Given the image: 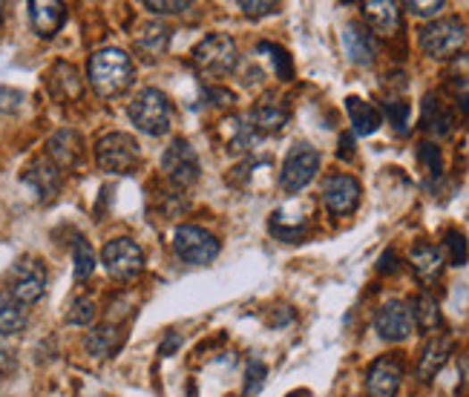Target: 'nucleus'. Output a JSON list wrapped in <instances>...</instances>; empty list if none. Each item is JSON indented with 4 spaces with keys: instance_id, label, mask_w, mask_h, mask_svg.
Masks as SVG:
<instances>
[{
    "instance_id": "f257e3e1",
    "label": "nucleus",
    "mask_w": 469,
    "mask_h": 397,
    "mask_svg": "<svg viewBox=\"0 0 469 397\" xmlns=\"http://www.w3.org/2000/svg\"><path fill=\"white\" fill-rule=\"evenodd\" d=\"M87 75L101 98H113L133 84V61H130L124 49H115V46L98 49V53L89 58Z\"/></svg>"
},
{
    "instance_id": "f03ea898",
    "label": "nucleus",
    "mask_w": 469,
    "mask_h": 397,
    "mask_svg": "<svg viewBox=\"0 0 469 397\" xmlns=\"http://www.w3.org/2000/svg\"><path fill=\"white\" fill-rule=\"evenodd\" d=\"M130 121L147 136H164L173 124V107L162 89H141L130 101Z\"/></svg>"
},
{
    "instance_id": "7ed1b4c3",
    "label": "nucleus",
    "mask_w": 469,
    "mask_h": 397,
    "mask_svg": "<svg viewBox=\"0 0 469 397\" xmlns=\"http://www.w3.org/2000/svg\"><path fill=\"white\" fill-rule=\"evenodd\" d=\"M464 41H466V29L458 18H440L426 23L421 29V49L429 58H438V61L458 55Z\"/></svg>"
},
{
    "instance_id": "20e7f679",
    "label": "nucleus",
    "mask_w": 469,
    "mask_h": 397,
    "mask_svg": "<svg viewBox=\"0 0 469 397\" xmlns=\"http://www.w3.org/2000/svg\"><path fill=\"white\" fill-rule=\"evenodd\" d=\"M237 44H233L230 35H207L205 41H199L197 46H193V63H197V70L205 72V75H225L230 72L233 67H237Z\"/></svg>"
},
{
    "instance_id": "39448f33",
    "label": "nucleus",
    "mask_w": 469,
    "mask_h": 397,
    "mask_svg": "<svg viewBox=\"0 0 469 397\" xmlns=\"http://www.w3.org/2000/svg\"><path fill=\"white\" fill-rule=\"evenodd\" d=\"M138 142L127 133H107L96 145V161L104 173H130L138 164Z\"/></svg>"
},
{
    "instance_id": "423d86ee",
    "label": "nucleus",
    "mask_w": 469,
    "mask_h": 397,
    "mask_svg": "<svg viewBox=\"0 0 469 397\" xmlns=\"http://www.w3.org/2000/svg\"><path fill=\"white\" fill-rule=\"evenodd\" d=\"M46 291V268L32 260V256H21L9 271V294L15 297L23 309L35 305Z\"/></svg>"
},
{
    "instance_id": "0eeeda50",
    "label": "nucleus",
    "mask_w": 469,
    "mask_h": 397,
    "mask_svg": "<svg viewBox=\"0 0 469 397\" xmlns=\"http://www.w3.org/2000/svg\"><path fill=\"white\" fill-rule=\"evenodd\" d=\"M173 251L188 265H207L219 256V239L197 225H179L173 234Z\"/></svg>"
},
{
    "instance_id": "6e6552de",
    "label": "nucleus",
    "mask_w": 469,
    "mask_h": 397,
    "mask_svg": "<svg viewBox=\"0 0 469 397\" xmlns=\"http://www.w3.org/2000/svg\"><path fill=\"white\" fill-rule=\"evenodd\" d=\"M317 170H320V153L308 145H297L282 164L280 185L285 194H299V190L311 185V178L317 176Z\"/></svg>"
},
{
    "instance_id": "1a4fd4ad",
    "label": "nucleus",
    "mask_w": 469,
    "mask_h": 397,
    "mask_svg": "<svg viewBox=\"0 0 469 397\" xmlns=\"http://www.w3.org/2000/svg\"><path fill=\"white\" fill-rule=\"evenodd\" d=\"M101 262L107 268V274L115 277V279H133L141 274V268H145V253L136 245L133 239L127 236H119L104 245L101 251Z\"/></svg>"
},
{
    "instance_id": "9d476101",
    "label": "nucleus",
    "mask_w": 469,
    "mask_h": 397,
    "mask_svg": "<svg viewBox=\"0 0 469 397\" xmlns=\"http://www.w3.org/2000/svg\"><path fill=\"white\" fill-rule=\"evenodd\" d=\"M162 170H164V176L171 178L173 185H181V187L193 185L199 178V173H202L197 150H193L185 138H176V142L164 150Z\"/></svg>"
},
{
    "instance_id": "9b49d317",
    "label": "nucleus",
    "mask_w": 469,
    "mask_h": 397,
    "mask_svg": "<svg viewBox=\"0 0 469 397\" xmlns=\"http://www.w3.org/2000/svg\"><path fill=\"white\" fill-rule=\"evenodd\" d=\"M374 328L377 335L389 343H403L412 331H415V317H412V309L406 302L400 300H389L381 305V311L374 317Z\"/></svg>"
},
{
    "instance_id": "f8f14e48",
    "label": "nucleus",
    "mask_w": 469,
    "mask_h": 397,
    "mask_svg": "<svg viewBox=\"0 0 469 397\" xmlns=\"http://www.w3.org/2000/svg\"><path fill=\"white\" fill-rule=\"evenodd\" d=\"M322 202L334 216H346L357 208L360 202V182L355 176L334 173L322 182Z\"/></svg>"
},
{
    "instance_id": "ddd939ff",
    "label": "nucleus",
    "mask_w": 469,
    "mask_h": 397,
    "mask_svg": "<svg viewBox=\"0 0 469 397\" xmlns=\"http://www.w3.org/2000/svg\"><path fill=\"white\" fill-rule=\"evenodd\" d=\"M403 383V366L398 357H381L374 360L366 375L369 397H395Z\"/></svg>"
},
{
    "instance_id": "4468645a",
    "label": "nucleus",
    "mask_w": 469,
    "mask_h": 397,
    "mask_svg": "<svg viewBox=\"0 0 469 397\" xmlns=\"http://www.w3.org/2000/svg\"><path fill=\"white\" fill-rule=\"evenodd\" d=\"M23 185L32 190L38 202H49L61 190V170L49 159H35L23 173Z\"/></svg>"
},
{
    "instance_id": "2eb2a0df",
    "label": "nucleus",
    "mask_w": 469,
    "mask_h": 397,
    "mask_svg": "<svg viewBox=\"0 0 469 397\" xmlns=\"http://www.w3.org/2000/svg\"><path fill=\"white\" fill-rule=\"evenodd\" d=\"M46 150H49V161L55 164L58 170H72L75 164L81 161V136L75 130H58L49 136Z\"/></svg>"
},
{
    "instance_id": "dca6fc26",
    "label": "nucleus",
    "mask_w": 469,
    "mask_h": 397,
    "mask_svg": "<svg viewBox=\"0 0 469 397\" xmlns=\"http://www.w3.org/2000/svg\"><path fill=\"white\" fill-rule=\"evenodd\" d=\"M343 46H346V55L360 63V67H369V63H374V55H377V44H374V35L360 27L357 21L346 23L343 29Z\"/></svg>"
},
{
    "instance_id": "f3484780",
    "label": "nucleus",
    "mask_w": 469,
    "mask_h": 397,
    "mask_svg": "<svg viewBox=\"0 0 469 397\" xmlns=\"http://www.w3.org/2000/svg\"><path fill=\"white\" fill-rule=\"evenodd\" d=\"M285 121H289V107L273 95H265L251 110V130L256 133H280Z\"/></svg>"
},
{
    "instance_id": "a211bd4d",
    "label": "nucleus",
    "mask_w": 469,
    "mask_h": 397,
    "mask_svg": "<svg viewBox=\"0 0 469 397\" xmlns=\"http://www.w3.org/2000/svg\"><path fill=\"white\" fill-rule=\"evenodd\" d=\"M29 21L38 35L52 37L67 21V6L52 4V0H35V4H29Z\"/></svg>"
},
{
    "instance_id": "6ab92c4d",
    "label": "nucleus",
    "mask_w": 469,
    "mask_h": 397,
    "mask_svg": "<svg viewBox=\"0 0 469 397\" xmlns=\"http://www.w3.org/2000/svg\"><path fill=\"white\" fill-rule=\"evenodd\" d=\"M363 15L377 35H392L400 27V6L395 0H369L363 4Z\"/></svg>"
},
{
    "instance_id": "aec40b11",
    "label": "nucleus",
    "mask_w": 469,
    "mask_h": 397,
    "mask_svg": "<svg viewBox=\"0 0 469 397\" xmlns=\"http://www.w3.org/2000/svg\"><path fill=\"white\" fill-rule=\"evenodd\" d=\"M449 354H452V340L449 337H432L426 343V349H423V354H421V360H418V377L423 380V383H429L440 368L447 366V360H449Z\"/></svg>"
},
{
    "instance_id": "412c9836",
    "label": "nucleus",
    "mask_w": 469,
    "mask_h": 397,
    "mask_svg": "<svg viewBox=\"0 0 469 397\" xmlns=\"http://www.w3.org/2000/svg\"><path fill=\"white\" fill-rule=\"evenodd\" d=\"M452 124H455L452 112H449L444 104H440V101H438L435 95H426V98H423V115H421L423 133L435 136V138L449 136V133H452Z\"/></svg>"
},
{
    "instance_id": "4be33fe9",
    "label": "nucleus",
    "mask_w": 469,
    "mask_h": 397,
    "mask_svg": "<svg viewBox=\"0 0 469 397\" xmlns=\"http://www.w3.org/2000/svg\"><path fill=\"white\" fill-rule=\"evenodd\" d=\"M49 89L63 101H75L81 95V75L72 63H55L49 72Z\"/></svg>"
},
{
    "instance_id": "5701e85b",
    "label": "nucleus",
    "mask_w": 469,
    "mask_h": 397,
    "mask_svg": "<svg viewBox=\"0 0 469 397\" xmlns=\"http://www.w3.org/2000/svg\"><path fill=\"white\" fill-rule=\"evenodd\" d=\"M346 110H348L351 127H355L357 136H372L377 127H381V112H377V107H372L369 101L351 95L346 98Z\"/></svg>"
},
{
    "instance_id": "b1692460",
    "label": "nucleus",
    "mask_w": 469,
    "mask_h": 397,
    "mask_svg": "<svg viewBox=\"0 0 469 397\" xmlns=\"http://www.w3.org/2000/svg\"><path fill=\"white\" fill-rule=\"evenodd\" d=\"M167 44H171V29L162 27V23H145L136 35V49L145 58H159Z\"/></svg>"
},
{
    "instance_id": "393cba45",
    "label": "nucleus",
    "mask_w": 469,
    "mask_h": 397,
    "mask_svg": "<svg viewBox=\"0 0 469 397\" xmlns=\"http://www.w3.org/2000/svg\"><path fill=\"white\" fill-rule=\"evenodd\" d=\"M409 262L421 279H435L440 274V268H444V253H440L435 245H429V242H421V245L412 248Z\"/></svg>"
},
{
    "instance_id": "a878e982",
    "label": "nucleus",
    "mask_w": 469,
    "mask_h": 397,
    "mask_svg": "<svg viewBox=\"0 0 469 397\" xmlns=\"http://www.w3.org/2000/svg\"><path fill=\"white\" fill-rule=\"evenodd\" d=\"M26 319H29V314H26L23 305L9 291H0V335H18L26 328Z\"/></svg>"
},
{
    "instance_id": "bb28decb",
    "label": "nucleus",
    "mask_w": 469,
    "mask_h": 397,
    "mask_svg": "<svg viewBox=\"0 0 469 397\" xmlns=\"http://www.w3.org/2000/svg\"><path fill=\"white\" fill-rule=\"evenodd\" d=\"M121 340H124V335L115 326H98L87 335L84 345L93 357H110L121 345Z\"/></svg>"
},
{
    "instance_id": "cd10ccee",
    "label": "nucleus",
    "mask_w": 469,
    "mask_h": 397,
    "mask_svg": "<svg viewBox=\"0 0 469 397\" xmlns=\"http://www.w3.org/2000/svg\"><path fill=\"white\" fill-rule=\"evenodd\" d=\"M447 79H449V87H452L455 98H458V104L466 110L469 107V53L452 58Z\"/></svg>"
},
{
    "instance_id": "c85d7f7f",
    "label": "nucleus",
    "mask_w": 469,
    "mask_h": 397,
    "mask_svg": "<svg viewBox=\"0 0 469 397\" xmlns=\"http://www.w3.org/2000/svg\"><path fill=\"white\" fill-rule=\"evenodd\" d=\"M412 317H415V326L423 328V331H435L440 326V311H438V300L432 294H421L418 300L412 305Z\"/></svg>"
},
{
    "instance_id": "c756f323",
    "label": "nucleus",
    "mask_w": 469,
    "mask_h": 397,
    "mask_svg": "<svg viewBox=\"0 0 469 397\" xmlns=\"http://www.w3.org/2000/svg\"><path fill=\"white\" fill-rule=\"evenodd\" d=\"M72 260H75V279H78V283H84V279L93 274V268H96V253H93V248H89V242H84V239L75 242V245H72Z\"/></svg>"
},
{
    "instance_id": "7c9ffc66",
    "label": "nucleus",
    "mask_w": 469,
    "mask_h": 397,
    "mask_svg": "<svg viewBox=\"0 0 469 397\" xmlns=\"http://www.w3.org/2000/svg\"><path fill=\"white\" fill-rule=\"evenodd\" d=\"M222 130L228 133V150L230 153H239V150H247L251 145V124H242L239 119H228L222 124Z\"/></svg>"
},
{
    "instance_id": "2f4dec72",
    "label": "nucleus",
    "mask_w": 469,
    "mask_h": 397,
    "mask_svg": "<svg viewBox=\"0 0 469 397\" xmlns=\"http://www.w3.org/2000/svg\"><path fill=\"white\" fill-rule=\"evenodd\" d=\"M265 377H268V368L265 363L259 360H251L245 368V389H242V397H256L259 389L265 386Z\"/></svg>"
},
{
    "instance_id": "473e14b6",
    "label": "nucleus",
    "mask_w": 469,
    "mask_h": 397,
    "mask_svg": "<svg viewBox=\"0 0 469 397\" xmlns=\"http://www.w3.org/2000/svg\"><path fill=\"white\" fill-rule=\"evenodd\" d=\"M383 112L389 115V121L395 124V130L400 136L409 130V104H406V101L389 98V101H383Z\"/></svg>"
},
{
    "instance_id": "72a5a7b5",
    "label": "nucleus",
    "mask_w": 469,
    "mask_h": 397,
    "mask_svg": "<svg viewBox=\"0 0 469 397\" xmlns=\"http://www.w3.org/2000/svg\"><path fill=\"white\" fill-rule=\"evenodd\" d=\"M93 319H96V302L89 300V297H78V300L70 305L67 323H72V326H89Z\"/></svg>"
},
{
    "instance_id": "f704fd0d",
    "label": "nucleus",
    "mask_w": 469,
    "mask_h": 397,
    "mask_svg": "<svg viewBox=\"0 0 469 397\" xmlns=\"http://www.w3.org/2000/svg\"><path fill=\"white\" fill-rule=\"evenodd\" d=\"M259 49H265V53H271L273 58V67H277V75L282 81H291V75H294V67H291V58L289 53H285L282 46H273V44H263Z\"/></svg>"
},
{
    "instance_id": "c9c22d12",
    "label": "nucleus",
    "mask_w": 469,
    "mask_h": 397,
    "mask_svg": "<svg viewBox=\"0 0 469 397\" xmlns=\"http://www.w3.org/2000/svg\"><path fill=\"white\" fill-rule=\"evenodd\" d=\"M447 251H449L452 265H464L466 262V239H464L461 230H449V234H447Z\"/></svg>"
},
{
    "instance_id": "e433bc0d",
    "label": "nucleus",
    "mask_w": 469,
    "mask_h": 397,
    "mask_svg": "<svg viewBox=\"0 0 469 397\" xmlns=\"http://www.w3.org/2000/svg\"><path fill=\"white\" fill-rule=\"evenodd\" d=\"M406 9L412 12L415 18H435L440 15V9H447L444 0H429V4H421V0H409Z\"/></svg>"
},
{
    "instance_id": "4c0bfd02",
    "label": "nucleus",
    "mask_w": 469,
    "mask_h": 397,
    "mask_svg": "<svg viewBox=\"0 0 469 397\" xmlns=\"http://www.w3.org/2000/svg\"><path fill=\"white\" fill-rule=\"evenodd\" d=\"M150 12H155V15H179V12H185V9H190V4L188 0H147L145 4Z\"/></svg>"
},
{
    "instance_id": "58836bf2",
    "label": "nucleus",
    "mask_w": 469,
    "mask_h": 397,
    "mask_svg": "<svg viewBox=\"0 0 469 397\" xmlns=\"http://www.w3.org/2000/svg\"><path fill=\"white\" fill-rule=\"evenodd\" d=\"M418 159L426 164V170L432 173V176H440V150L435 145H421L418 147Z\"/></svg>"
},
{
    "instance_id": "ea45409f",
    "label": "nucleus",
    "mask_w": 469,
    "mask_h": 397,
    "mask_svg": "<svg viewBox=\"0 0 469 397\" xmlns=\"http://www.w3.org/2000/svg\"><path fill=\"white\" fill-rule=\"evenodd\" d=\"M239 9L245 12V15H251V18H259V15H271V12H277V4H268V0H242Z\"/></svg>"
},
{
    "instance_id": "a19ab883",
    "label": "nucleus",
    "mask_w": 469,
    "mask_h": 397,
    "mask_svg": "<svg viewBox=\"0 0 469 397\" xmlns=\"http://www.w3.org/2000/svg\"><path fill=\"white\" fill-rule=\"evenodd\" d=\"M207 98H211L214 107H222V110L233 107V101H237V95H233L230 89H222V87H211V89H207Z\"/></svg>"
},
{
    "instance_id": "79ce46f5",
    "label": "nucleus",
    "mask_w": 469,
    "mask_h": 397,
    "mask_svg": "<svg viewBox=\"0 0 469 397\" xmlns=\"http://www.w3.org/2000/svg\"><path fill=\"white\" fill-rule=\"evenodd\" d=\"M21 93H15V89H0V110H18L21 104Z\"/></svg>"
},
{
    "instance_id": "37998d69",
    "label": "nucleus",
    "mask_w": 469,
    "mask_h": 397,
    "mask_svg": "<svg viewBox=\"0 0 469 397\" xmlns=\"http://www.w3.org/2000/svg\"><path fill=\"white\" fill-rule=\"evenodd\" d=\"M381 271H398V262H395V253L392 251H386L383 253V260H381Z\"/></svg>"
},
{
    "instance_id": "c03bdc74",
    "label": "nucleus",
    "mask_w": 469,
    "mask_h": 397,
    "mask_svg": "<svg viewBox=\"0 0 469 397\" xmlns=\"http://www.w3.org/2000/svg\"><path fill=\"white\" fill-rule=\"evenodd\" d=\"M343 150H340V159H351V138L348 136H343Z\"/></svg>"
},
{
    "instance_id": "a18cd8bd",
    "label": "nucleus",
    "mask_w": 469,
    "mask_h": 397,
    "mask_svg": "<svg viewBox=\"0 0 469 397\" xmlns=\"http://www.w3.org/2000/svg\"><path fill=\"white\" fill-rule=\"evenodd\" d=\"M173 345H179V337H176V335H171V337H167V343L162 345V354H171V349H173Z\"/></svg>"
},
{
    "instance_id": "49530a36",
    "label": "nucleus",
    "mask_w": 469,
    "mask_h": 397,
    "mask_svg": "<svg viewBox=\"0 0 469 397\" xmlns=\"http://www.w3.org/2000/svg\"><path fill=\"white\" fill-rule=\"evenodd\" d=\"M289 397H311V394H308V392H306V389H299V392H291V394H289Z\"/></svg>"
},
{
    "instance_id": "de8ad7c7",
    "label": "nucleus",
    "mask_w": 469,
    "mask_h": 397,
    "mask_svg": "<svg viewBox=\"0 0 469 397\" xmlns=\"http://www.w3.org/2000/svg\"><path fill=\"white\" fill-rule=\"evenodd\" d=\"M0 27H4V6H0Z\"/></svg>"
}]
</instances>
